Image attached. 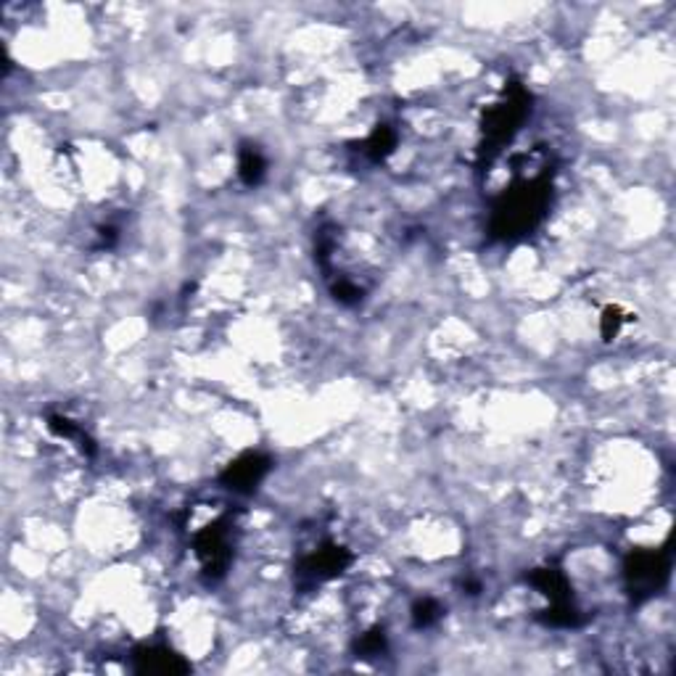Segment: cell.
<instances>
[{
	"instance_id": "277c9868",
	"label": "cell",
	"mask_w": 676,
	"mask_h": 676,
	"mask_svg": "<svg viewBox=\"0 0 676 676\" xmlns=\"http://www.w3.org/2000/svg\"><path fill=\"white\" fill-rule=\"evenodd\" d=\"M135 661H138V671H164V674H172V671H185L188 669V663L180 661V655H175L167 647H140L135 652Z\"/></svg>"
},
{
	"instance_id": "3957f363",
	"label": "cell",
	"mask_w": 676,
	"mask_h": 676,
	"mask_svg": "<svg viewBox=\"0 0 676 676\" xmlns=\"http://www.w3.org/2000/svg\"><path fill=\"white\" fill-rule=\"evenodd\" d=\"M267 470H270L267 458H262L256 452H246L244 458L227 465V470L222 473V484L233 492H251L267 476Z\"/></svg>"
},
{
	"instance_id": "52a82bcc",
	"label": "cell",
	"mask_w": 676,
	"mask_h": 676,
	"mask_svg": "<svg viewBox=\"0 0 676 676\" xmlns=\"http://www.w3.org/2000/svg\"><path fill=\"white\" fill-rule=\"evenodd\" d=\"M621 323H623V317H621L618 309H605V314H603V333H605V338H613L618 333V328H621Z\"/></svg>"
},
{
	"instance_id": "8992f818",
	"label": "cell",
	"mask_w": 676,
	"mask_h": 676,
	"mask_svg": "<svg viewBox=\"0 0 676 676\" xmlns=\"http://www.w3.org/2000/svg\"><path fill=\"white\" fill-rule=\"evenodd\" d=\"M439 615H441V608H439L433 600H420V603L412 608V621H415L418 629H426L430 623H436Z\"/></svg>"
},
{
	"instance_id": "7a4b0ae2",
	"label": "cell",
	"mask_w": 676,
	"mask_h": 676,
	"mask_svg": "<svg viewBox=\"0 0 676 676\" xmlns=\"http://www.w3.org/2000/svg\"><path fill=\"white\" fill-rule=\"evenodd\" d=\"M669 553L663 550H647V553H634L629 555L626 565H623V576H626V586L629 594L634 600H645L652 597L661 586L666 584L669 579Z\"/></svg>"
},
{
	"instance_id": "5b68a950",
	"label": "cell",
	"mask_w": 676,
	"mask_h": 676,
	"mask_svg": "<svg viewBox=\"0 0 676 676\" xmlns=\"http://www.w3.org/2000/svg\"><path fill=\"white\" fill-rule=\"evenodd\" d=\"M265 169H267V161L262 159V154H259L256 149H246V151H241L238 172H241L244 183L256 185L262 178H265Z\"/></svg>"
},
{
	"instance_id": "6da1fadb",
	"label": "cell",
	"mask_w": 676,
	"mask_h": 676,
	"mask_svg": "<svg viewBox=\"0 0 676 676\" xmlns=\"http://www.w3.org/2000/svg\"><path fill=\"white\" fill-rule=\"evenodd\" d=\"M550 190H553L550 178L518 180L494 207V233L499 238L510 241V238H518V236H526L528 230H534L550 204Z\"/></svg>"
}]
</instances>
